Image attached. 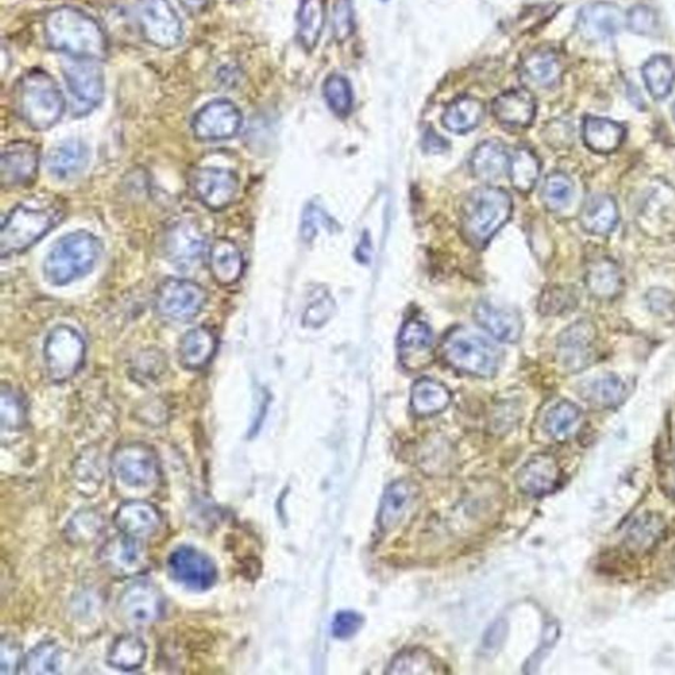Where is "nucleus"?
<instances>
[{
	"mask_svg": "<svg viewBox=\"0 0 675 675\" xmlns=\"http://www.w3.org/2000/svg\"><path fill=\"white\" fill-rule=\"evenodd\" d=\"M45 40L53 51L73 59L102 60L107 55V37L99 23L74 7L55 8L44 19Z\"/></svg>",
	"mask_w": 675,
	"mask_h": 675,
	"instance_id": "obj_1",
	"label": "nucleus"
},
{
	"mask_svg": "<svg viewBox=\"0 0 675 675\" xmlns=\"http://www.w3.org/2000/svg\"><path fill=\"white\" fill-rule=\"evenodd\" d=\"M513 201L508 192L494 186L472 190L461 209V231L467 243L475 248L486 247L509 222Z\"/></svg>",
	"mask_w": 675,
	"mask_h": 675,
	"instance_id": "obj_2",
	"label": "nucleus"
},
{
	"mask_svg": "<svg viewBox=\"0 0 675 675\" xmlns=\"http://www.w3.org/2000/svg\"><path fill=\"white\" fill-rule=\"evenodd\" d=\"M64 211L52 200H33L20 204L4 218L0 233L2 258L27 251L59 225Z\"/></svg>",
	"mask_w": 675,
	"mask_h": 675,
	"instance_id": "obj_3",
	"label": "nucleus"
},
{
	"mask_svg": "<svg viewBox=\"0 0 675 675\" xmlns=\"http://www.w3.org/2000/svg\"><path fill=\"white\" fill-rule=\"evenodd\" d=\"M15 99L20 117L36 131L49 130L65 113V98L59 85L43 70H31L20 78Z\"/></svg>",
	"mask_w": 675,
	"mask_h": 675,
	"instance_id": "obj_4",
	"label": "nucleus"
},
{
	"mask_svg": "<svg viewBox=\"0 0 675 675\" xmlns=\"http://www.w3.org/2000/svg\"><path fill=\"white\" fill-rule=\"evenodd\" d=\"M101 254V240L88 231L65 235L45 259V279L57 287L72 283L93 271Z\"/></svg>",
	"mask_w": 675,
	"mask_h": 675,
	"instance_id": "obj_5",
	"label": "nucleus"
},
{
	"mask_svg": "<svg viewBox=\"0 0 675 675\" xmlns=\"http://www.w3.org/2000/svg\"><path fill=\"white\" fill-rule=\"evenodd\" d=\"M441 355L455 371L476 378H492L501 363L498 347L466 327H455L445 335L441 343Z\"/></svg>",
	"mask_w": 675,
	"mask_h": 675,
	"instance_id": "obj_6",
	"label": "nucleus"
},
{
	"mask_svg": "<svg viewBox=\"0 0 675 675\" xmlns=\"http://www.w3.org/2000/svg\"><path fill=\"white\" fill-rule=\"evenodd\" d=\"M85 355L84 338L73 327H56L45 339V367L52 382L64 383L76 376L84 366Z\"/></svg>",
	"mask_w": 675,
	"mask_h": 675,
	"instance_id": "obj_7",
	"label": "nucleus"
},
{
	"mask_svg": "<svg viewBox=\"0 0 675 675\" xmlns=\"http://www.w3.org/2000/svg\"><path fill=\"white\" fill-rule=\"evenodd\" d=\"M110 467L115 479L123 486L146 490L159 482V458L155 450L143 442L123 443L117 447Z\"/></svg>",
	"mask_w": 675,
	"mask_h": 675,
	"instance_id": "obj_8",
	"label": "nucleus"
},
{
	"mask_svg": "<svg viewBox=\"0 0 675 675\" xmlns=\"http://www.w3.org/2000/svg\"><path fill=\"white\" fill-rule=\"evenodd\" d=\"M207 293L192 280L167 279L156 293V310L161 318L171 322H189L205 308Z\"/></svg>",
	"mask_w": 675,
	"mask_h": 675,
	"instance_id": "obj_9",
	"label": "nucleus"
},
{
	"mask_svg": "<svg viewBox=\"0 0 675 675\" xmlns=\"http://www.w3.org/2000/svg\"><path fill=\"white\" fill-rule=\"evenodd\" d=\"M62 72L74 106L73 114L77 117L89 114L105 97V76L101 66L95 60L72 59L62 65Z\"/></svg>",
	"mask_w": 675,
	"mask_h": 675,
	"instance_id": "obj_10",
	"label": "nucleus"
},
{
	"mask_svg": "<svg viewBox=\"0 0 675 675\" xmlns=\"http://www.w3.org/2000/svg\"><path fill=\"white\" fill-rule=\"evenodd\" d=\"M140 30L153 47L173 49L182 40V24L168 0H140L138 7Z\"/></svg>",
	"mask_w": 675,
	"mask_h": 675,
	"instance_id": "obj_11",
	"label": "nucleus"
},
{
	"mask_svg": "<svg viewBox=\"0 0 675 675\" xmlns=\"http://www.w3.org/2000/svg\"><path fill=\"white\" fill-rule=\"evenodd\" d=\"M118 611L127 624L147 627L159 621L165 614L163 592L148 581L132 583L120 595Z\"/></svg>",
	"mask_w": 675,
	"mask_h": 675,
	"instance_id": "obj_12",
	"label": "nucleus"
},
{
	"mask_svg": "<svg viewBox=\"0 0 675 675\" xmlns=\"http://www.w3.org/2000/svg\"><path fill=\"white\" fill-rule=\"evenodd\" d=\"M242 122V113L235 103L217 99L207 103L194 115L192 130L201 142H221L238 135Z\"/></svg>",
	"mask_w": 675,
	"mask_h": 675,
	"instance_id": "obj_13",
	"label": "nucleus"
},
{
	"mask_svg": "<svg viewBox=\"0 0 675 675\" xmlns=\"http://www.w3.org/2000/svg\"><path fill=\"white\" fill-rule=\"evenodd\" d=\"M168 573L190 590L206 591L217 581V567L209 556L192 546H181L168 557Z\"/></svg>",
	"mask_w": 675,
	"mask_h": 675,
	"instance_id": "obj_14",
	"label": "nucleus"
},
{
	"mask_svg": "<svg viewBox=\"0 0 675 675\" xmlns=\"http://www.w3.org/2000/svg\"><path fill=\"white\" fill-rule=\"evenodd\" d=\"M163 247L169 262L181 271H189L204 258L206 238L193 222L181 221L169 227Z\"/></svg>",
	"mask_w": 675,
	"mask_h": 675,
	"instance_id": "obj_15",
	"label": "nucleus"
},
{
	"mask_svg": "<svg viewBox=\"0 0 675 675\" xmlns=\"http://www.w3.org/2000/svg\"><path fill=\"white\" fill-rule=\"evenodd\" d=\"M193 192L207 209L219 211L233 204L239 180L233 171L223 168H200L193 172Z\"/></svg>",
	"mask_w": 675,
	"mask_h": 675,
	"instance_id": "obj_16",
	"label": "nucleus"
},
{
	"mask_svg": "<svg viewBox=\"0 0 675 675\" xmlns=\"http://www.w3.org/2000/svg\"><path fill=\"white\" fill-rule=\"evenodd\" d=\"M99 561L106 571L118 578L135 577L146 570L147 553L142 541L120 533L99 550Z\"/></svg>",
	"mask_w": 675,
	"mask_h": 675,
	"instance_id": "obj_17",
	"label": "nucleus"
},
{
	"mask_svg": "<svg viewBox=\"0 0 675 675\" xmlns=\"http://www.w3.org/2000/svg\"><path fill=\"white\" fill-rule=\"evenodd\" d=\"M627 23V16L615 3L595 2L581 8L577 18V31L583 39L600 43L614 39Z\"/></svg>",
	"mask_w": 675,
	"mask_h": 675,
	"instance_id": "obj_18",
	"label": "nucleus"
},
{
	"mask_svg": "<svg viewBox=\"0 0 675 675\" xmlns=\"http://www.w3.org/2000/svg\"><path fill=\"white\" fill-rule=\"evenodd\" d=\"M596 339L594 323L577 321L563 330L557 343L558 362L570 372L582 371L590 364Z\"/></svg>",
	"mask_w": 675,
	"mask_h": 675,
	"instance_id": "obj_19",
	"label": "nucleus"
},
{
	"mask_svg": "<svg viewBox=\"0 0 675 675\" xmlns=\"http://www.w3.org/2000/svg\"><path fill=\"white\" fill-rule=\"evenodd\" d=\"M420 488L411 479H400L388 486L379 509V527L383 532L400 527L416 509Z\"/></svg>",
	"mask_w": 675,
	"mask_h": 675,
	"instance_id": "obj_20",
	"label": "nucleus"
},
{
	"mask_svg": "<svg viewBox=\"0 0 675 675\" xmlns=\"http://www.w3.org/2000/svg\"><path fill=\"white\" fill-rule=\"evenodd\" d=\"M40 164L39 149L30 142L8 144L2 153L0 175L4 186L30 185L37 176Z\"/></svg>",
	"mask_w": 675,
	"mask_h": 675,
	"instance_id": "obj_21",
	"label": "nucleus"
},
{
	"mask_svg": "<svg viewBox=\"0 0 675 675\" xmlns=\"http://www.w3.org/2000/svg\"><path fill=\"white\" fill-rule=\"evenodd\" d=\"M114 523L120 533L136 540L155 536L163 524V516L155 505L144 500H128L119 505Z\"/></svg>",
	"mask_w": 675,
	"mask_h": 675,
	"instance_id": "obj_22",
	"label": "nucleus"
},
{
	"mask_svg": "<svg viewBox=\"0 0 675 675\" xmlns=\"http://www.w3.org/2000/svg\"><path fill=\"white\" fill-rule=\"evenodd\" d=\"M561 476V467L553 455L537 454L517 472L516 483L524 494L545 496L557 490Z\"/></svg>",
	"mask_w": 675,
	"mask_h": 675,
	"instance_id": "obj_23",
	"label": "nucleus"
},
{
	"mask_svg": "<svg viewBox=\"0 0 675 675\" xmlns=\"http://www.w3.org/2000/svg\"><path fill=\"white\" fill-rule=\"evenodd\" d=\"M476 323L496 341L516 343L523 335V320L511 309L501 308L490 301H479L474 309Z\"/></svg>",
	"mask_w": 675,
	"mask_h": 675,
	"instance_id": "obj_24",
	"label": "nucleus"
},
{
	"mask_svg": "<svg viewBox=\"0 0 675 675\" xmlns=\"http://www.w3.org/2000/svg\"><path fill=\"white\" fill-rule=\"evenodd\" d=\"M433 333L425 322L405 323L399 335L400 360L408 370H421L432 359Z\"/></svg>",
	"mask_w": 675,
	"mask_h": 675,
	"instance_id": "obj_25",
	"label": "nucleus"
},
{
	"mask_svg": "<svg viewBox=\"0 0 675 675\" xmlns=\"http://www.w3.org/2000/svg\"><path fill=\"white\" fill-rule=\"evenodd\" d=\"M536 101L525 89H513L500 94L492 103V114L501 126L521 130L536 118Z\"/></svg>",
	"mask_w": 675,
	"mask_h": 675,
	"instance_id": "obj_26",
	"label": "nucleus"
},
{
	"mask_svg": "<svg viewBox=\"0 0 675 675\" xmlns=\"http://www.w3.org/2000/svg\"><path fill=\"white\" fill-rule=\"evenodd\" d=\"M218 349V339L209 327H194L181 338L178 359L186 370L200 371L213 360Z\"/></svg>",
	"mask_w": 675,
	"mask_h": 675,
	"instance_id": "obj_27",
	"label": "nucleus"
},
{
	"mask_svg": "<svg viewBox=\"0 0 675 675\" xmlns=\"http://www.w3.org/2000/svg\"><path fill=\"white\" fill-rule=\"evenodd\" d=\"M511 163V153L498 140H487L479 144L472 152L470 168L472 175L478 180L494 182L507 175Z\"/></svg>",
	"mask_w": 675,
	"mask_h": 675,
	"instance_id": "obj_28",
	"label": "nucleus"
},
{
	"mask_svg": "<svg viewBox=\"0 0 675 675\" xmlns=\"http://www.w3.org/2000/svg\"><path fill=\"white\" fill-rule=\"evenodd\" d=\"M210 272L222 287L238 283L244 272L242 251L233 240L219 238L210 248Z\"/></svg>",
	"mask_w": 675,
	"mask_h": 675,
	"instance_id": "obj_29",
	"label": "nucleus"
},
{
	"mask_svg": "<svg viewBox=\"0 0 675 675\" xmlns=\"http://www.w3.org/2000/svg\"><path fill=\"white\" fill-rule=\"evenodd\" d=\"M89 163V149L81 140L72 139L59 144L48 153V172L60 180L81 175Z\"/></svg>",
	"mask_w": 675,
	"mask_h": 675,
	"instance_id": "obj_30",
	"label": "nucleus"
},
{
	"mask_svg": "<svg viewBox=\"0 0 675 675\" xmlns=\"http://www.w3.org/2000/svg\"><path fill=\"white\" fill-rule=\"evenodd\" d=\"M583 230L592 235H608L615 230L619 222V209L614 198L606 194H596L587 198L581 211Z\"/></svg>",
	"mask_w": 675,
	"mask_h": 675,
	"instance_id": "obj_31",
	"label": "nucleus"
},
{
	"mask_svg": "<svg viewBox=\"0 0 675 675\" xmlns=\"http://www.w3.org/2000/svg\"><path fill=\"white\" fill-rule=\"evenodd\" d=\"M582 134L587 148L599 155L615 152L625 138V130L621 124L598 117H586L583 120Z\"/></svg>",
	"mask_w": 675,
	"mask_h": 675,
	"instance_id": "obj_32",
	"label": "nucleus"
},
{
	"mask_svg": "<svg viewBox=\"0 0 675 675\" xmlns=\"http://www.w3.org/2000/svg\"><path fill=\"white\" fill-rule=\"evenodd\" d=\"M105 462L97 447H88L78 454L72 467L74 487L85 496H94L105 482Z\"/></svg>",
	"mask_w": 675,
	"mask_h": 675,
	"instance_id": "obj_33",
	"label": "nucleus"
},
{
	"mask_svg": "<svg viewBox=\"0 0 675 675\" xmlns=\"http://www.w3.org/2000/svg\"><path fill=\"white\" fill-rule=\"evenodd\" d=\"M521 77L538 88H553L561 81V61L552 51H534L521 62Z\"/></svg>",
	"mask_w": 675,
	"mask_h": 675,
	"instance_id": "obj_34",
	"label": "nucleus"
},
{
	"mask_svg": "<svg viewBox=\"0 0 675 675\" xmlns=\"http://www.w3.org/2000/svg\"><path fill=\"white\" fill-rule=\"evenodd\" d=\"M586 285L592 296L599 300H612L623 289V276L614 260H592L586 272Z\"/></svg>",
	"mask_w": 675,
	"mask_h": 675,
	"instance_id": "obj_35",
	"label": "nucleus"
},
{
	"mask_svg": "<svg viewBox=\"0 0 675 675\" xmlns=\"http://www.w3.org/2000/svg\"><path fill=\"white\" fill-rule=\"evenodd\" d=\"M451 403V393L437 380L420 379L414 383L411 395L412 411L418 417H432L445 411Z\"/></svg>",
	"mask_w": 675,
	"mask_h": 675,
	"instance_id": "obj_36",
	"label": "nucleus"
},
{
	"mask_svg": "<svg viewBox=\"0 0 675 675\" xmlns=\"http://www.w3.org/2000/svg\"><path fill=\"white\" fill-rule=\"evenodd\" d=\"M484 114H486V107L483 102L478 98L465 95L447 106L442 115V124L446 130L454 134H467L482 123Z\"/></svg>",
	"mask_w": 675,
	"mask_h": 675,
	"instance_id": "obj_37",
	"label": "nucleus"
},
{
	"mask_svg": "<svg viewBox=\"0 0 675 675\" xmlns=\"http://www.w3.org/2000/svg\"><path fill=\"white\" fill-rule=\"evenodd\" d=\"M147 658V646L135 635L119 636L107 653V664L120 672H135Z\"/></svg>",
	"mask_w": 675,
	"mask_h": 675,
	"instance_id": "obj_38",
	"label": "nucleus"
},
{
	"mask_svg": "<svg viewBox=\"0 0 675 675\" xmlns=\"http://www.w3.org/2000/svg\"><path fill=\"white\" fill-rule=\"evenodd\" d=\"M27 422V409L22 396L12 388L3 387L0 396V432L2 441H14Z\"/></svg>",
	"mask_w": 675,
	"mask_h": 675,
	"instance_id": "obj_39",
	"label": "nucleus"
},
{
	"mask_svg": "<svg viewBox=\"0 0 675 675\" xmlns=\"http://www.w3.org/2000/svg\"><path fill=\"white\" fill-rule=\"evenodd\" d=\"M625 392L624 383L615 375L588 380L581 387L583 399L598 408L617 407L624 400Z\"/></svg>",
	"mask_w": 675,
	"mask_h": 675,
	"instance_id": "obj_40",
	"label": "nucleus"
},
{
	"mask_svg": "<svg viewBox=\"0 0 675 675\" xmlns=\"http://www.w3.org/2000/svg\"><path fill=\"white\" fill-rule=\"evenodd\" d=\"M541 164L538 157L528 148H519L511 155L509 178L513 188L520 193H530L540 177Z\"/></svg>",
	"mask_w": 675,
	"mask_h": 675,
	"instance_id": "obj_41",
	"label": "nucleus"
},
{
	"mask_svg": "<svg viewBox=\"0 0 675 675\" xmlns=\"http://www.w3.org/2000/svg\"><path fill=\"white\" fill-rule=\"evenodd\" d=\"M105 529L102 513L94 508L81 509L74 513L65 527V536L73 545H89L97 540Z\"/></svg>",
	"mask_w": 675,
	"mask_h": 675,
	"instance_id": "obj_42",
	"label": "nucleus"
},
{
	"mask_svg": "<svg viewBox=\"0 0 675 675\" xmlns=\"http://www.w3.org/2000/svg\"><path fill=\"white\" fill-rule=\"evenodd\" d=\"M323 20H325L323 0H301L297 15L298 39L308 51L316 48L320 40Z\"/></svg>",
	"mask_w": 675,
	"mask_h": 675,
	"instance_id": "obj_43",
	"label": "nucleus"
},
{
	"mask_svg": "<svg viewBox=\"0 0 675 675\" xmlns=\"http://www.w3.org/2000/svg\"><path fill=\"white\" fill-rule=\"evenodd\" d=\"M643 78L646 89L654 99H665L672 93L675 82L672 61L666 56H653L643 66Z\"/></svg>",
	"mask_w": 675,
	"mask_h": 675,
	"instance_id": "obj_44",
	"label": "nucleus"
},
{
	"mask_svg": "<svg viewBox=\"0 0 675 675\" xmlns=\"http://www.w3.org/2000/svg\"><path fill=\"white\" fill-rule=\"evenodd\" d=\"M436 658L424 649H408L397 654L387 670L389 675H428L442 673Z\"/></svg>",
	"mask_w": 675,
	"mask_h": 675,
	"instance_id": "obj_45",
	"label": "nucleus"
},
{
	"mask_svg": "<svg viewBox=\"0 0 675 675\" xmlns=\"http://www.w3.org/2000/svg\"><path fill=\"white\" fill-rule=\"evenodd\" d=\"M62 665V649L55 641L37 644L24 657L22 672L32 675L57 674Z\"/></svg>",
	"mask_w": 675,
	"mask_h": 675,
	"instance_id": "obj_46",
	"label": "nucleus"
},
{
	"mask_svg": "<svg viewBox=\"0 0 675 675\" xmlns=\"http://www.w3.org/2000/svg\"><path fill=\"white\" fill-rule=\"evenodd\" d=\"M665 523L656 515L641 516L627 533V544L635 552H648L664 536Z\"/></svg>",
	"mask_w": 675,
	"mask_h": 675,
	"instance_id": "obj_47",
	"label": "nucleus"
},
{
	"mask_svg": "<svg viewBox=\"0 0 675 675\" xmlns=\"http://www.w3.org/2000/svg\"><path fill=\"white\" fill-rule=\"evenodd\" d=\"M579 418H581V409L570 401H561L554 405L545 417V430L550 437L557 441H565L574 432Z\"/></svg>",
	"mask_w": 675,
	"mask_h": 675,
	"instance_id": "obj_48",
	"label": "nucleus"
},
{
	"mask_svg": "<svg viewBox=\"0 0 675 675\" xmlns=\"http://www.w3.org/2000/svg\"><path fill=\"white\" fill-rule=\"evenodd\" d=\"M167 356L163 351L147 349L140 351L131 364V375L136 382L149 384L157 382L167 371Z\"/></svg>",
	"mask_w": 675,
	"mask_h": 675,
	"instance_id": "obj_49",
	"label": "nucleus"
},
{
	"mask_svg": "<svg viewBox=\"0 0 675 675\" xmlns=\"http://www.w3.org/2000/svg\"><path fill=\"white\" fill-rule=\"evenodd\" d=\"M323 97L331 111L338 117L345 118L354 106V93L346 77L333 74L323 84Z\"/></svg>",
	"mask_w": 675,
	"mask_h": 675,
	"instance_id": "obj_50",
	"label": "nucleus"
},
{
	"mask_svg": "<svg viewBox=\"0 0 675 675\" xmlns=\"http://www.w3.org/2000/svg\"><path fill=\"white\" fill-rule=\"evenodd\" d=\"M573 196L574 185L570 177L556 172L545 178L544 188H542V201H544L546 209L561 211L570 204Z\"/></svg>",
	"mask_w": 675,
	"mask_h": 675,
	"instance_id": "obj_51",
	"label": "nucleus"
},
{
	"mask_svg": "<svg viewBox=\"0 0 675 675\" xmlns=\"http://www.w3.org/2000/svg\"><path fill=\"white\" fill-rule=\"evenodd\" d=\"M355 30L354 8L351 0H335L333 32L335 40L346 41Z\"/></svg>",
	"mask_w": 675,
	"mask_h": 675,
	"instance_id": "obj_52",
	"label": "nucleus"
},
{
	"mask_svg": "<svg viewBox=\"0 0 675 675\" xmlns=\"http://www.w3.org/2000/svg\"><path fill=\"white\" fill-rule=\"evenodd\" d=\"M575 298L565 288L554 287L542 293L538 309L544 316H557L571 308Z\"/></svg>",
	"mask_w": 675,
	"mask_h": 675,
	"instance_id": "obj_53",
	"label": "nucleus"
},
{
	"mask_svg": "<svg viewBox=\"0 0 675 675\" xmlns=\"http://www.w3.org/2000/svg\"><path fill=\"white\" fill-rule=\"evenodd\" d=\"M23 661V650L18 641L12 637H3L0 644V674L22 672Z\"/></svg>",
	"mask_w": 675,
	"mask_h": 675,
	"instance_id": "obj_54",
	"label": "nucleus"
},
{
	"mask_svg": "<svg viewBox=\"0 0 675 675\" xmlns=\"http://www.w3.org/2000/svg\"><path fill=\"white\" fill-rule=\"evenodd\" d=\"M627 26L637 35H652L657 30L658 19L656 12L646 6H635L628 11Z\"/></svg>",
	"mask_w": 675,
	"mask_h": 675,
	"instance_id": "obj_55",
	"label": "nucleus"
},
{
	"mask_svg": "<svg viewBox=\"0 0 675 675\" xmlns=\"http://www.w3.org/2000/svg\"><path fill=\"white\" fill-rule=\"evenodd\" d=\"M334 312L335 304L333 298L330 296L321 297L308 306L302 322H304L306 327H310V329H318V327L325 325L333 317Z\"/></svg>",
	"mask_w": 675,
	"mask_h": 675,
	"instance_id": "obj_56",
	"label": "nucleus"
},
{
	"mask_svg": "<svg viewBox=\"0 0 675 675\" xmlns=\"http://www.w3.org/2000/svg\"><path fill=\"white\" fill-rule=\"evenodd\" d=\"M363 617L353 611L339 612L333 621V635L338 639H350L362 628Z\"/></svg>",
	"mask_w": 675,
	"mask_h": 675,
	"instance_id": "obj_57",
	"label": "nucleus"
},
{
	"mask_svg": "<svg viewBox=\"0 0 675 675\" xmlns=\"http://www.w3.org/2000/svg\"><path fill=\"white\" fill-rule=\"evenodd\" d=\"M327 225V217H323L322 211L316 206H308L305 209L301 223V236L305 242H312L318 233V226Z\"/></svg>",
	"mask_w": 675,
	"mask_h": 675,
	"instance_id": "obj_58",
	"label": "nucleus"
},
{
	"mask_svg": "<svg viewBox=\"0 0 675 675\" xmlns=\"http://www.w3.org/2000/svg\"><path fill=\"white\" fill-rule=\"evenodd\" d=\"M505 635H507V624L503 620L496 621L484 637V648L490 650V652L492 649H499L500 645L503 644Z\"/></svg>",
	"mask_w": 675,
	"mask_h": 675,
	"instance_id": "obj_59",
	"label": "nucleus"
},
{
	"mask_svg": "<svg viewBox=\"0 0 675 675\" xmlns=\"http://www.w3.org/2000/svg\"><path fill=\"white\" fill-rule=\"evenodd\" d=\"M424 148L428 152L441 153L446 151L447 142L446 140H443L441 136H438L436 132L429 131L426 132L424 136Z\"/></svg>",
	"mask_w": 675,
	"mask_h": 675,
	"instance_id": "obj_60",
	"label": "nucleus"
},
{
	"mask_svg": "<svg viewBox=\"0 0 675 675\" xmlns=\"http://www.w3.org/2000/svg\"><path fill=\"white\" fill-rule=\"evenodd\" d=\"M178 2L186 11L192 12V14H200L209 7L211 0H178Z\"/></svg>",
	"mask_w": 675,
	"mask_h": 675,
	"instance_id": "obj_61",
	"label": "nucleus"
},
{
	"mask_svg": "<svg viewBox=\"0 0 675 675\" xmlns=\"http://www.w3.org/2000/svg\"><path fill=\"white\" fill-rule=\"evenodd\" d=\"M668 487H670V490H672L673 494L675 495V472L669 478Z\"/></svg>",
	"mask_w": 675,
	"mask_h": 675,
	"instance_id": "obj_62",
	"label": "nucleus"
},
{
	"mask_svg": "<svg viewBox=\"0 0 675 675\" xmlns=\"http://www.w3.org/2000/svg\"><path fill=\"white\" fill-rule=\"evenodd\" d=\"M673 117H674V120H675V103H674V109H673Z\"/></svg>",
	"mask_w": 675,
	"mask_h": 675,
	"instance_id": "obj_63",
	"label": "nucleus"
}]
</instances>
